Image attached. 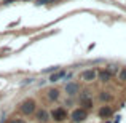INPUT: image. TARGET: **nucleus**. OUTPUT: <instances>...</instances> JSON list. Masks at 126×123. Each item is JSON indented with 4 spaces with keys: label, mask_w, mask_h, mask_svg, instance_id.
Returning a JSON list of instances; mask_svg holds the SVG:
<instances>
[{
    "label": "nucleus",
    "mask_w": 126,
    "mask_h": 123,
    "mask_svg": "<svg viewBox=\"0 0 126 123\" xmlns=\"http://www.w3.org/2000/svg\"><path fill=\"white\" fill-rule=\"evenodd\" d=\"M18 109L22 115H32L35 112V109H37V102H35L34 99H26V101L19 102Z\"/></svg>",
    "instance_id": "1"
},
{
    "label": "nucleus",
    "mask_w": 126,
    "mask_h": 123,
    "mask_svg": "<svg viewBox=\"0 0 126 123\" xmlns=\"http://www.w3.org/2000/svg\"><path fill=\"white\" fill-rule=\"evenodd\" d=\"M86 118H88V112H86V109H83V107L74 109L72 114H70V120L74 123H81V122H85Z\"/></svg>",
    "instance_id": "2"
},
{
    "label": "nucleus",
    "mask_w": 126,
    "mask_h": 123,
    "mask_svg": "<svg viewBox=\"0 0 126 123\" xmlns=\"http://www.w3.org/2000/svg\"><path fill=\"white\" fill-rule=\"evenodd\" d=\"M49 117H51L54 122H59V123H61V122H64L65 118H67V112H65L64 107H56L54 110L49 114Z\"/></svg>",
    "instance_id": "3"
},
{
    "label": "nucleus",
    "mask_w": 126,
    "mask_h": 123,
    "mask_svg": "<svg viewBox=\"0 0 126 123\" xmlns=\"http://www.w3.org/2000/svg\"><path fill=\"white\" fill-rule=\"evenodd\" d=\"M78 91H80V86H78V83H75V82L67 83V86H65V93H67L69 96H75Z\"/></svg>",
    "instance_id": "4"
},
{
    "label": "nucleus",
    "mask_w": 126,
    "mask_h": 123,
    "mask_svg": "<svg viewBox=\"0 0 126 123\" xmlns=\"http://www.w3.org/2000/svg\"><path fill=\"white\" fill-rule=\"evenodd\" d=\"M96 77H97V72L96 70H85L83 74H81V78H83L85 82H94L96 80Z\"/></svg>",
    "instance_id": "5"
},
{
    "label": "nucleus",
    "mask_w": 126,
    "mask_h": 123,
    "mask_svg": "<svg viewBox=\"0 0 126 123\" xmlns=\"http://www.w3.org/2000/svg\"><path fill=\"white\" fill-rule=\"evenodd\" d=\"M97 77H99V80H101L102 83H107V82L112 80V74L107 70V69H104V70H99V72H97Z\"/></svg>",
    "instance_id": "6"
},
{
    "label": "nucleus",
    "mask_w": 126,
    "mask_h": 123,
    "mask_svg": "<svg viewBox=\"0 0 126 123\" xmlns=\"http://www.w3.org/2000/svg\"><path fill=\"white\" fill-rule=\"evenodd\" d=\"M35 118H37L38 122H42V123L48 122V120H49V114H48V110H45V109H42V110H38L37 114H35Z\"/></svg>",
    "instance_id": "7"
},
{
    "label": "nucleus",
    "mask_w": 126,
    "mask_h": 123,
    "mask_svg": "<svg viewBox=\"0 0 126 123\" xmlns=\"http://www.w3.org/2000/svg\"><path fill=\"white\" fill-rule=\"evenodd\" d=\"M97 115L101 118H107V117H112V107H109V105H102L101 109H99Z\"/></svg>",
    "instance_id": "8"
},
{
    "label": "nucleus",
    "mask_w": 126,
    "mask_h": 123,
    "mask_svg": "<svg viewBox=\"0 0 126 123\" xmlns=\"http://www.w3.org/2000/svg\"><path fill=\"white\" fill-rule=\"evenodd\" d=\"M46 96H48V101H58V99H59V96H61V91H59V89H56V88L48 89Z\"/></svg>",
    "instance_id": "9"
},
{
    "label": "nucleus",
    "mask_w": 126,
    "mask_h": 123,
    "mask_svg": "<svg viewBox=\"0 0 126 123\" xmlns=\"http://www.w3.org/2000/svg\"><path fill=\"white\" fill-rule=\"evenodd\" d=\"M64 74H65L64 70H58L56 74L49 75V82H51V83H54V82H59L61 78H64Z\"/></svg>",
    "instance_id": "10"
},
{
    "label": "nucleus",
    "mask_w": 126,
    "mask_h": 123,
    "mask_svg": "<svg viewBox=\"0 0 126 123\" xmlns=\"http://www.w3.org/2000/svg\"><path fill=\"white\" fill-rule=\"evenodd\" d=\"M99 99H101V101H110V99H112V94H110V93H107V91H101V93H99Z\"/></svg>",
    "instance_id": "11"
},
{
    "label": "nucleus",
    "mask_w": 126,
    "mask_h": 123,
    "mask_svg": "<svg viewBox=\"0 0 126 123\" xmlns=\"http://www.w3.org/2000/svg\"><path fill=\"white\" fill-rule=\"evenodd\" d=\"M120 80L121 82H126V67L123 69V70H120Z\"/></svg>",
    "instance_id": "12"
},
{
    "label": "nucleus",
    "mask_w": 126,
    "mask_h": 123,
    "mask_svg": "<svg viewBox=\"0 0 126 123\" xmlns=\"http://www.w3.org/2000/svg\"><path fill=\"white\" fill-rule=\"evenodd\" d=\"M51 2H56V0H38L37 5H45V3H51Z\"/></svg>",
    "instance_id": "13"
},
{
    "label": "nucleus",
    "mask_w": 126,
    "mask_h": 123,
    "mask_svg": "<svg viewBox=\"0 0 126 123\" xmlns=\"http://www.w3.org/2000/svg\"><path fill=\"white\" fill-rule=\"evenodd\" d=\"M8 123H26V122L22 120V118H15V120H10Z\"/></svg>",
    "instance_id": "14"
},
{
    "label": "nucleus",
    "mask_w": 126,
    "mask_h": 123,
    "mask_svg": "<svg viewBox=\"0 0 126 123\" xmlns=\"http://www.w3.org/2000/svg\"><path fill=\"white\" fill-rule=\"evenodd\" d=\"M10 2H15V0H3V3H5V5H6V3H10Z\"/></svg>",
    "instance_id": "15"
}]
</instances>
